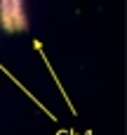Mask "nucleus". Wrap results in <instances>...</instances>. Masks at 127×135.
<instances>
[{
	"mask_svg": "<svg viewBox=\"0 0 127 135\" xmlns=\"http://www.w3.org/2000/svg\"><path fill=\"white\" fill-rule=\"evenodd\" d=\"M0 21L7 31H24L26 14H24L21 0H0Z\"/></svg>",
	"mask_w": 127,
	"mask_h": 135,
	"instance_id": "nucleus-1",
	"label": "nucleus"
}]
</instances>
